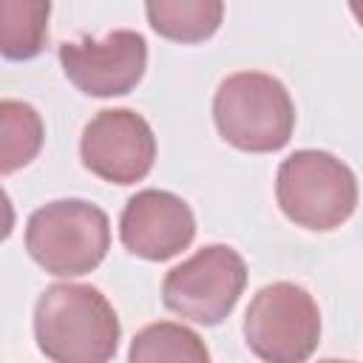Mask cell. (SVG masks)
Segmentation results:
<instances>
[{
  "label": "cell",
  "mask_w": 363,
  "mask_h": 363,
  "mask_svg": "<svg viewBox=\"0 0 363 363\" xmlns=\"http://www.w3.org/2000/svg\"><path fill=\"white\" fill-rule=\"evenodd\" d=\"M119 315L91 284H51L34 306V337L51 363H111Z\"/></svg>",
  "instance_id": "6da1fadb"
},
{
  "label": "cell",
  "mask_w": 363,
  "mask_h": 363,
  "mask_svg": "<svg viewBox=\"0 0 363 363\" xmlns=\"http://www.w3.org/2000/svg\"><path fill=\"white\" fill-rule=\"evenodd\" d=\"M213 122L227 145L244 153H275L292 139L295 102L278 77L238 71L216 88Z\"/></svg>",
  "instance_id": "7a4b0ae2"
},
{
  "label": "cell",
  "mask_w": 363,
  "mask_h": 363,
  "mask_svg": "<svg viewBox=\"0 0 363 363\" xmlns=\"http://www.w3.org/2000/svg\"><path fill=\"white\" fill-rule=\"evenodd\" d=\"M111 247V221L85 199H57L26 221V250L48 275L77 278L94 272Z\"/></svg>",
  "instance_id": "3957f363"
},
{
  "label": "cell",
  "mask_w": 363,
  "mask_h": 363,
  "mask_svg": "<svg viewBox=\"0 0 363 363\" xmlns=\"http://www.w3.org/2000/svg\"><path fill=\"white\" fill-rule=\"evenodd\" d=\"M275 199L292 224L312 233H329L354 213L357 179L335 153L303 147L278 164Z\"/></svg>",
  "instance_id": "277c9868"
},
{
  "label": "cell",
  "mask_w": 363,
  "mask_h": 363,
  "mask_svg": "<svg viewBox=\"0 0 363 363\" xmlns=\"http://www.w3.org/2000/svg\"><path fill=\"white\" fill-rule=\"evenodd\" d=\"M244 340L264 363H306L320 343V309L292 281L267 284L247 306Z\"/></svg>",
  "instance_id": "5b68a950"
},
{
  "label": "cell",
  "mask_w": 363,
  "mask_h": 363,
  "mask_svg": "<svg viewBox=\"0 0 363 363\" xmlns=\"http://www.w3.org/2000/svg\"><path fill=\"white\" fill-rule=\"evenodd\" d=\"M247 286V264L227 244H207L176 264L162 281V303L199 326H218Z\"/></svg>",
  "instance_id": "8992f818"
},
{
  "label": "cell",
  "mask_w": 363,
  "mask_h": 363,
  "mask_svg": "<svg viewBox=\"0 0 363 363\" xmlns=\"http://www.w3.org/2000/svg\"><path fill=\"white\" fill-rule=\"evenodd\" d=\"M79 159L85 170L111 184L142 182L156 162V136L147 119L130 108H105L82 130Z\"/></svg>",
  "instance_id": "52a82bcc"
},
{
  "label": "cell",
  "mask_w": 363,
  "mask_h": 363,
  "mask_svg": "<svg viewBox=\"0 0 363 363\" xmlns=\"http://www.w3.org/2000/svg\"><path fill=\"white\" fill-rule=\"evenodd\" d=\"M60 65L68 82L88 96H125L139 85L147 68V43L133 28H116L60 45Z\"/></svg>",
  "instance_id": "ba28073f"
},
{
  "label": "cell",
  "mask_w": 363,
  "mask_h": 363,
  "mask_svg": "<svg viewBox=\"0 0 363 363\" xmlns=\"http://www.w3.org/2000/svg\"><path fill=\"white\" fill-rule=\"evenodd\" d=\"M122 247L145 261H167L196 238V216L184 199L170 190H139L119 216Z\"/></svg>",
  "instance_id": "9c48e42d"
},
{
  "label": "cell",
  "mask_w": 363,
  "mask_h": 363,
  "mask_svg": "<svg viewBox=\"0 0 363 363\" xmlns=\"http://www.w3.org/2000/svg\"><path fill=\"white\" fill-rule=\"evenodd\" d=\"M150 28L173 43H201L213 37L224 17L221 0H153L145 6Z\"/></svg>",
  "instance_id": "30bf717a"
},
{
  "label": "cell",
  "mask_w": 363,
  "mask_h": 363,
  "mask_svg": "<svg viewBox=\"0 0 363 363\" xmlns=\"http://www.w3.org/2000/svg\"><path fill=\"white\" fill-rule=\"evenodd\" d=\"M128 363H210V352L199 332L184 323L159 320L136 332Z\"/></svg>",
  "instance_id": "8fae6325"
},
{
  "label": "cell",
  "mask_w": 363,
  "mask_h": 363,
  "mask_svg": "<svg viewBox=\"0 0 363 363\" xmlns=\"http://www.w3.org/2000/svg\"><path fill=\"white\" fill-rule=\"evenodd\" d=\"M51 6L43 0H0V51L6 60H34L48 40Z\"/></svg>",
  "instance_id": "7c38bea8"
},
{
  "label": "cell",
  "mask_w": 363,
  "mask_h": 363,
  "mask_svg": "<svg viewBox=\"0 0 363 363\" xmlns=\"http://www.w3.org/2000/svg\"><path fill=\"white\" fill-rule=\"evenodd\" d=\"M0 128H3V147H0V170L3 176L26 167L37 159L45 142V125L34 105L20 99L0 102Z\"/></svg>",
  "instance_id": "4fadbf2b"
},
{
  "label": "cell",
  "mask_w": 363,
  "mask_h": 363,
  "mask_svg": "<svg viewBox=\"0 0 363 363\" xmlns=\"http://www.w3.org/2000/svg\"><path fill=\"white\" fill-rule=\"evenodd\" d=\"M349 11L354 14V20H357L360 28H363V3H349Z\"/></svg>",
  "instance_id": "5bb4252c"
},
{
  "label": "cell",
  "mask_w": 363,
  "mask_h": 363,
  "mask_svg": "<svg viewBox=\"0 0 363 363\" xmlns=\"http://www.w3.org/2000/svg\"><path fill=\"white\" fill-rule=\"evenodd\" d=\"M318 363H352V360H335V357H329V360H318Z\"/></svg>",
  "instance_id": "9a60e30c"
}]
</instances>
